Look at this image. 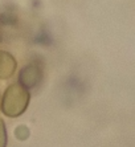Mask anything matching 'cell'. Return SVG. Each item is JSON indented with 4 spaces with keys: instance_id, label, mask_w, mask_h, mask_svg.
Masks as SVG:
<instances>
[{
    "instance_id": "obj_1",
    "label": "cell",
    "mask_w": 135,
    "mask_h": 147,
    "mask_svg": "<svg viewBox=\"0 0 135 147\" xmlns=\"http://www.w3.org/2000/svg\"><path fill=\"white\" fill-rule=\"evenodd\" d=\"M29 102L30 93L27 89H24L21 85H19L17 82H15V84H11L4 92L1 97L0 109L4 115L9 118H17L27 111Z\"/></svg>"
},
{
    "instance_id": "obj_2",
    "label": "cell",
    "mask_w": 135,
    "mask_h": 147,
    "mask_svg": "<svg viewBox=\"0 0 135 147\" xmlns=\"http://www.w3.org/2000/svg\"><path fill=\"white\" fill-rule=\"evenodd\" d=\"M41 80H43V70L40 66L37 64H28L20 69L17 84L29 92L40 85Z\"/></svg>"
},
{
    "instance_id": "obj_3",
    "label": "cell",
    "mask_w": 135,
    "mask_h": 147,
    "mask_svg": "<svg viewBox=\"0 0 135 147\" xmlns=\"http://www.w3.org/2000/svg\"><path fill=\"white\" fill-rule=\"evenodd\" d=\"M17 61L7 51H0V80H8L15 74Z\"/></svg>"
},
{
    "instance_id": "obj_4",
    "label": "cell",
    "mask_w": 135,
    "mask_h": 147,
    "mask_svg": "<svg viewBox=\"0 0 135 147\" xmlns=\"http://www.w3.org/2000/svg\"><path fill=\"white\" fill-rule=\"evenodd\" d=\"M30 135V131L25 125H20V126L16 127V130H15V137L17 138L19 140H27Z\"/></svg>"
},
{
    "instance_id": "obj_5",
    "label": "cell",
    "mask_w": 135,
    "mask_h": 147,
    "mask_svg": "<svg viewBox=\"0 0 135 147\" xmlns=\"http://www.w3.org/2000/svg\"><path fill=\"white\" fill-rule=\"evenodd\" d=\"M8 143V135H7V127L4 121L0 118V147H7Z\"/></svg>"
}]
</instances>
